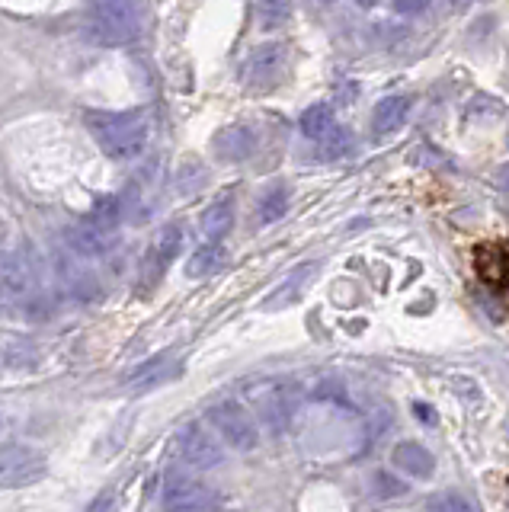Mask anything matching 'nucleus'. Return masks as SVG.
Here are the masks:
<instances>
[{
  "mask_svg": "<svg viewBox=\"0 0 509 512\" xmlns=\"http://www.w3.org/2000/svg\"><path fill=\"white\" fill-rule=\"evenodd\" d=\"M84 122L100 151L113 160H135L145 154L151 141L148 112L141 109H87Z\"/></svg>",
  "mask_w": 509,
  "mask_h": 512,
  "instance_id": "obj_1",
  "label": "nucleus"
},
{
  "mask_svg": "<svg viewBox=\"0 0 509 512\" xmlns=\"http://www.w3.org/2000/svg\"><path fill=\"white\" fill-rule=\"evenodd\" d=\"M49 474V461L33 445L4 442L0 445V490H17L39 484Z\"/></svg>",
  "mask_w": 509,
  "mask_h": 512,
  "instance_id": "obj_2",
  "label": "nucleus"
},
{
  "mask_svg": "<svg viewBox=\"0 0 509 512\" xmlns=\"http://www.w3.org/2000/svg\"><path fill=\"white\" fill-rule=\"evenodd\" d=\"M209 423L218 432V439H225L234 452H253L260 445V429L253 416L234 400H221V404L209 407Z\"/></svg>",
  "mask_w": 509,
  "mask_h": 512,
  "instance_id": "obj_3",
  "label": "nucleus"
},
{
  "mask_svg": "<svg viewBox=\"0 0 509 512\" xmlns=\"http://www.w3.org/2000/svg\"><path fill=\"white\" fill-rule=\"evenodd\" d=\"M298 404H301V391L295 381H273L257 394L260 416L273 436H282V432L292 426V416L298 413Z\"/></svg>",
  "mask_w": 509,
  "mask_h": 512,
  "instance_id": "obj_4",
  "label": "nucleus"
},
{
  "mask_svg": "<svg viewBox=\"0 0 509 512\" xmlns=\"http://www.w3.org/2000/svg\"><path fill=\"white\" fill-rule=\"evenodd\" d=\"M215 490L205 487L202 480L186 477L180 471H170L164 480V509L167 512H212Z\"/></svg>",
  "mask_w": 509,
  "mask_h": 512,
  "instance_id": "obj_5",
  "label": "nucleus"
},
{
  "mask_svg": "<svg viewBox=\"0 0 509 512\" xmlns=\"http://www.w3.org/2000/svg\"><path fill=\"white\" fill-rule=\"evenodd\" d=\"M177 448L186 464H193L199 471H212L225 461V448L215 439V432H209L202 423H189L180 429L177 436Z\"/></svg>",
  "mask_w": 509,
  "mask_h": 512,
  "instance_id": "obj_6",
  "label": "nucleus"
},
{
  "mask_svg": "<svg viewBox=\"0 0 509 512\" xmlns=\"http://www.w3.org/2000/svg\"><path fill=\"white\" fill-rule=\"evenodd\" d=\"M257 151H260V132L250 122H231L225 128H218L212 138V154L221 164H244Z\"/></svg>",
  "mask_w": 509,
  "mask_h": 512,
  "instance_id": "obj_7",
  "label": "nucleus"
},
{
  "mask_svg": "<svg viewBox=\"0 0 509 512\" xmlns=\"http://www.w3.org/2000/svg\"><path fill=\"white\" fill-rule=\"evenodd\" d=\"M36 263L33 256L20 253H10L0 260V298H10V301H23L26 295H33L36 288Z\"/></svg>",
  "mask_w": 509,
  "mask_h": 512,
  "instance_id": "obj_8",
  "label": "nucleus"
},
{
  "mask_svg": "<svg viewBox=\"0 0 509 512\" xmlns=\"http://www.w3.org/2000/svg\"><path fill=\"white\" fill-rule=\"evenodd\" d=\"M285 64H289V45L285 42H266L253 52L247 64V84L253 90H266L273 87L276 80L285 74Z\"/></svg>",
  "mask_w": 509,
  "mask_h": 512,
  "instance_id": "obj_9",
  "label": "nucleus"
},
{
  "mask_svg": "<svg viewBox=\"0 0 509 512\" xmlns=\"http://www.w3.org/2000/svg\"><path fill=\"white\" fill-rule=\"evenodd\" d=\"M100 26L116 39H132L138 32V10L132 0H93Z\"/></svg>",
  "mask_w": 509,
  "mask_h": 512,
  "instance_id": "obj_10",
  "label": "nucleus"
},
{
  "mask_svg": "<svg viewBox=\"0 0 509 512\" xmlns=\"http://www.w3.org/2000/svg\"><path fill=\"white\" fill-rule=\"evenodd\" d=\"M183 240H186L183 224H177V221L164 224V231L157 234V240L151 244V253H148V276L151 279H161L170 269V263L183 253Z\"/></svg>",
  "mask_w": 509,
  "mask_h": 512,
  "instance_id": "obj_11",
  "label": "nucleus"
},
{
  "mask_svg": "<svg viewBox=\"0 0 509 512\" xmlns=\"http://www.w3.org/2000/svg\"><path fill=\"white\" fill-rule=\"evenodd\" d=\"M234 215H237L234 192H221L215 202H209V208H205L202 218H199L202 237L205 240H225L228 231L234 228Z\"/></svg>",
  "mask_w": 509,
  "mask_h": 512,
  "instance_id": "obj_12",
  "label": "nucleus"
},
{
  "mask_svg": "<svg viewBox=\"0 0 509 512\" xmlns=\"http://www.w3.org/2000/svg\"><path fill=\"white\" fill-rule=\"evenodd\" d=\"M391 464L413 480H426L436 471V458L426 452L420 442H397L391 452Z\"/></svg>",
  "mask_w": 509,
  "mask_h": 512,
  "instance_id": "obj_13",
  "label": "nucleus"
},
{
  "mask_svg": "<svg viewBox=\"0 0 509 512\" xmlns=\"http://www.w3.org/2000/svg\"><path fill=\"white\" fill-rule=\"evenodd\" d=\"M314 272H317V263H301L298 269H292L289 276H285V282H279L276 292L263 301V311H279V308L295 304L301 295H305V288L314 279Z\"/></svg>",
  "mask_w": 509,
  "mask_h": 512,
  "instance_id": "obj_14",
  "label": "nucleus"
},
{
  "mask_svg": "<svg viewBox=\"0 0 509 512\" xmlns=\"http://www.w3.org/2000/svg\"><path fill=\"white\" fill-rule=\"evenodd\" d=\"M68 244L77 256H84V260H100V256L109 253V247H113V237H109L106 231H100L97 224H74V228H68Z\"/></svg>",
  "mask_w": 509,
  "mask_h": 512,
  "instance_id": "obj_15",
  "label": "nucleus"
},
{
  "mask_svg": "<svg viewBox=\"0 0 509 512\" xmlns=\"http://www.w3.org/2000/svg\"><path fill=\"white\" fill-rule=\"evenodd\" d=\"M410 109H413V100H410L407 93H391V96H385V100L375 106L372 128H375L378 135H391V132H397V128L407 122Z\"/></svg>",
  "mask_w": 509,
  "mask_h": 512,
  "instance_id": "obj_16",
  "label": "nucleus"
},
{
  "mask_svg": "<svg viewBox=\"0 0 509 512\" xmlns=\"http://www.w3.org/2000/svg\"><path fill=\"white\" fill-rule=\"evenodd\" d=\"M301 135H305L308 141H317L321 144L330 132H337V119H333V109L324 106V103H317L311 109L301 112Z\"/></svg>",
  "mask_w": 509,
  "mask_h": 512,
  "instance_id": "obj_17",
  "label": "nucleus"
},
{
  "mask_svg": "<svg viewBox=\"0 0 509 512\" xmlns=\"http://www.w3.org/2000/svg\"><path fill=\"white\" fill-rule=\"evenodd\" d=\"M221 256H225V250H221V240H205V244H202L193 256H189L186 276H189V279L212 276V272L221 266Z\"/></svg>",
  "mask_w": 509,
  "mask_h": 512,
  "instance_id": "obj_18",
  "label": "nucleus"
},
{
  "mask_svg": "<svg viewBox=\"0 0 509 512\" xmlns=\"http://www.w3.org/2000/svg\"><path fill=\"white\" fill-rule=\"evenodd\" d=\"M177 375V365H170V359H151V362H145L141 368H135V372L129 375V384L135 391H141V388H151V384H161V381H167V378H173Z\"/></svg>",
  "mask_w": 509,
  "mask_h": 512,
  "instance_id": "obj_19",
  "label": "nucleus"
},
{
  "mask_svg": "<svg viewBox=\"0 0 509 512\" xmlns=\"http://www.w3.org/2000/svg\"><path fill=\"white\" fill-rule=\"evenodd\" d=\"M289 212V186H273L263 192V199L257 205V218L260 224H276L279 218H285Z\"/></svg>",
  "mask_w": 509,
  "mask_h": 512,
  "instance_id": "obj_20",
  "label": "nucleus"
},
{
  "mask_svg": "<svg viewBox=\"0 0 509 512\" xmlns=\"http://www.w3.org/2000/svg\"><path fill=\"white\" fill-rule=\"evenodd\" d=\"M477 272L484 276V282L503 288L506 282V253L500 247H484L477 253Z\"/></svg>",
  "mask_w": 509,
  "mask_h": 512,
  "instance_id": "obj_21",
  "label": "nucleus"
},
{
  "mask_svg": "<svg viewBox=\"0 0 509 512\" xmlns=\"http://www.w3.org/2000/svg\"><path fill=\"white\" fill-rule=\"evenodd\" d=\"M292 0H257V23L260 29H279L289 23Z\"/></svg>",
  "mask_w": 509,
  "mask_h": 512,
  "instance_id": "obj_22",
  "label": "nucleus"
},
{
  "mask_svg": "<svg viewBox=\"0 0 509 512\" xmlns=\"http://www.w3.org/2000/svg\"><path fill=\"white\" fill-rule=\"evenodd\" d=\"M119 215H122V205H119V199L116 196H106V199H100L97 205H93V215H90V224H97L100 231H113L116 224H119Z\"/></svg>",
  "mask_w": 509,
  "mask_h": 512,
  "instance_id": "obj_23",
  "label": "nucleus"
},
{
  "mask_svg": "<svg viewBox=\"0 0 509 512\" xmlns=\"http://www.w3.org/2000/svg\"><path fill=\"white\" fill-rule=\"evenodd\" d=\"M429 512H481L468 496H461L455 490H442L429 500Z\"/></svg>",
  "mask_w": 509,
  "mask_h": 512,
  "instance_id": "obj_24",
  "label": "nucleus"
},
{
  "mask_svg": "<svg viewBox=\"0 0 509 512\" xmlns=\"http://www.w3.org/2000/svg\"><path fill=\"white\" fill-rule=\"evenodd\" d=\"M375 484H378V496H401L407 487L401 484V480H394V477H388V474H378L375 477Z\"/></svg>",
  "mask_w": 509,
  "mask_h": 512,
  "instance_id": "obj_25",
  "label": "nucleus"
},
{
  "mask_svg": "<svg viewBox=\"0 0 509 512\" xmlns=\"http://www.w3.org/2000/svg\"><path fill=\"white\" fill-rule=\"evenodd\" d=\"M433 0H391V7L397 10V13H404V16H417V13H423Z\"/></svg>",
  "mask_w": 509,
  "mask_h": 512,
  "instance_id": "obj_26",
  "label": "nucleus"
},
{
  "mask_svg": "<svg viewBox=\"0 0 509 512\" xmlns=\"http://www.w3.org/2000/svg\"><path fill=\"white\" fill-rule=\"evenodd\" d=\"M87 512H116V493H113V490L100 493L97 500H93V503L87 506Z\"/></svg>",
  "mask_w": 509,
  "mask_h": 512,
  "instance_id": "obj_27",
  "label": "nucleus"
},
{
  "mask_svg": "<svg viewBox=\"0 0 509 512\" xmlns=\"http://www.w3.org/2000/svg\"><path fill=\"white\" fill-rule=\"evenodd\" d=\"M7 240H10V224H7V218L0 215V250L7 247Z\"/></svg>",
  "mask_w": 509,
  "mask_h": 512,
  "instance_id": "obj_28",
  "label": "nucleus"
},
{
  "mask_svg": "<svg viewBox=\"0 0 509 512\" xmlns=\"http://www.w3.org/2000/svg\"><path fill=\"white\" fill-rule=\"evenodd\" d=\"M417 413H420V420H426V423H433V416H429V407L417 404Z\"/></svg>",
  "mask_w": 509,
  "mask_h": 512,
  "instance_id": "obj_29",
  "label": "nucleus"
},
{
  "mask_svg": "<svg viewBox=\"0 0 509 512\" xmlns=\"http://www.w3.org/2000/svg\"><path fill=\"white\" fill-rule=\"evenodd\" d=\"M0 429H4V420H0Z\"/></svg>",
  "mask_w": 509,
  "mask_h": 512,
  "instance_id": "obj_30",
  "label": "nucleus"
}]
</instances>
